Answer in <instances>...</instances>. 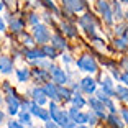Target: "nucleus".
<instances>
[{"label":"nucleus","mask_w":128,"mask_h":128,"mask_svg":"<svg viewBox=\"0 0 128 128\" xmlns=\"http://www.w3.org/2000/svg\"><path fill=\"white\" fill-rule=\"evenodd\" d=\"M49 74H51V79H53L58 86H64V84L69 82L68 72L64 71V69H59V68H56V66H51V68H49Z\"/></svg>","instance_id":"obj_3"},{"label":"nucleus","mask_w":128,"mask_h":128,"mask_svg":"<svg viewBox=\"0 0 128 128\" xmlns=\"http://www.w3.org/2000/svg\"><path fill=\"white\" fill-rule=\"evenodd\" d=\"M97 8H98L100 13H104V12L110 10V4L107 2V0H98V2H97Z\"/></svg>","instance_id":"obj_28"},{"label":"nucleus","mask_w":128,"mask_h":128,"mask_svg":"<svg viewBox=\"0 0 128 128\" xmlns=\"http://www.w3.org/2000/svg\"><path fill=\"white\" fill-rule=\"evenodd\" d=\"M76 128H89V126H84V125H79V126H77V125H76Z\"/></svg>","instance_id":"obj_44"},{"label":"nucleus","mask_w":128,"mask_h":128,"mask_svg":"<svg viewBox=\"0 0 128 128\" xmlns=\"http://www.w3.org/2000/svg\"><path fill=\"white\" fill-rule=\"evenodd\" d=\"M76 64H77V68H79L80 71H84V72H89V74L97 72V62H95V59L92 56H89V54L80 56L79 59L76 61Z\"/></svg>","instance_id":"obj_1"},{"label":"nucleus","mask_w":128,"mask_h":128,"mask_svg":"<svg viewBox=\"0 0 128 128\" xmlns=\"http://www.w3.org/2000/svg\"><path fill=\"white\" fill-rule=\"evenodd\" d=\"M112 76H113V79H120V74H118V71H112Z\"/></svg>","instance_id":"obj_41"},{"label":"nucleus","mask_w":128,"mask_h":128,"mask_svg":"<svg viewBox=\"0 0 128 128\" xmlns=\"http://www.w3.org/2000/svg\"><path fill=\"white\" fill-rule=\"evenodd\" d=\"M36 117L41 118L43 122H46V120H49V112H46L44 108H41V107H40V110H38V113H36Z\"/></svg>","instance_id":"obj_30"},{"label":"nucleus","mask_w":128,"mask_h":128,"mask_svg":"<svg viewBox=\"0 0 128 128\" xmlns=\"http://www.w3.org/2000/svg\"><path fill=\"white\" fill-rule=\"evenodd\" d=\"M122 115H123V122H126V123H128V108L122 110Z\"/></svg>","instance_id":"obj_39"},{"label":"nucleus","mask_w":128,"mask_h":128,"mask_svg":"<svg viewBox=\"0 0 128 128\" xmlns=\"http://www.w3.org/2000/svg\"><path fill=\"white\" fill-rule=\"evenodd\" d=\"M61 112H62V110H61L56 104H51V105H49V117H51V120H53V122H56V123L59 122Z\"/></svg>","instance_id":"obj_13"},{"label":"nucleus","mask_w":128,"mask_h":128,"mask_svg":"<svg viewBox=\"0 0 128 128\" xmlns=\"http://www.w3.org/2000/svg\"><path fill=\"white\" fill-rule=\"evenodd\" d=\"M62 61H64L66 64H69V62H72V58L69 56V54H64V56H62Z\"/></svg>","instance_id":"obj_38"},{"label":"nucleus","mask_w":128,"mask_h":128,"mask_svg":"<svg viewBox=\"0 0 128 128\" xmlns=\"http://www.w3.org/2000/svg\"><path fill=\"white\" fill-rule=\"evenodd\" d=\"M43 89H44L46 95H48V97H51L54 102H59V100H61L59 89H58V84H56V82H53V84H51V82H48L44 87H43Z\"/></svg>","instance_id":"obj_8"},{"label":"nucleus","mask_w":128,"mask_h":128,"mask_svg":"<svg viewBox=\"0 0 128 128\" xmlns=\"http://www.w3.org/2000/svg\"><path fill=\"white\" fill-rule=\"evenodd\" d=\"M8 128H25L22 122H16V120H10L8 122Z\"/></svg>","instance_id":"obj_31"},{"label":"nucleus","mask_w":128,"mask_h":128,"mask_svg":"<svg viewBox=\"0 0 128 128\" xmlns=\"http://www.w3.org/2000/svg\"><path fill=\"white\" fill-rule=\"evenodd\" d=\"M31 97H33V102H36L38 105H44L48 100V95H46L44 89H41V87H34L31 90Z\"/></svg>","instance_id":"obj_9"},{"label":"nucleus","mask_w":128,"mask_h":128,"mask_svg":"<svg viewBox=\"0 0 128 128\" xmlns=\"http://www.w3.org/2000/svg\"><path fill=\"white\" fill-rule=\"evenodd\" d=\"M33 36H34V41L40 43V44H46L51 40V33H49L48 26L40 25V23H36L33 26Z\"/></svg>","instance_id":"obj_2"},{"label":"nucleus","mask_w":128,"mask_h":128,"mask_svg":"<svg viewBox=\"0 0 128 128\" xmlns=\"http://www.w3.org/2000/svg\"><path fill=\"white\" fill-rule=\"evenodd\" d=\"M10 26H12V30L15 31V33H20V31L23 30V23L20 22V20L12 18V22H10Z\"/></svg>","instance_id":"obj_27"},{"label":"nucleus","mask_w":128,"mask_h":128,"mask_svg":"<svg viewBox=\"0 0 128 128\" xmlns=\"http://www.w3.org/2000/svg\"><path fill=\"white\" fill-rule=\"evenodd\" d=\"M80 89H82L86 94H94L97 90V82H95L92 77H84L80 80Z\"/></svg>","instance_id":"obj_10"},{"label":"nucleus","mask_w":128,"mask_h":128,"mask_svg":"<svg viewBox=\"0 0 128 128\" xmlns=\"http://www.w3.org/2000/svg\"><path fill=\"white\" fill-rule=\"evenodd\" d=\"M115 97H118L123 102H128V89L123 86H117L115 87Z\"/></svg>","instance_id":"obj_14"},{"label":"nucleus","mask_w":128,"mask_h":128,"mask_svg":"<svg viewBox=\"0 0 128 128\" xmlns=\"http://www.w3.org/2000/svg\"><path fill=\"white\" fill-rule=\"evenodd\" d=\"M5 2H10V5H12V2H13V0H5Z\"/></svg>","instance_id":"obj_47"},{"label":"nucleus","mask_w":128,"mask_h":128,"mask_svg":"<svg viewBox=\"0 0 128 128\" xmlns=\"http://www.w3.org/2000/svg\"><path fill=\"white\" fill-rule=\"evenodd\" d=\"M115 48L120 49V51H125V49H128V40H126V36L117 38V40H115Z\"/></svg>","instance_id":"obj_21"},{"label":"nucleus","mask_w":128,"mask_h":128,"mask_svg":"<svg viewBox=\"0 0 128 128\" xmlns=\"http://www.w3.org/2000/svg\"><path fill=\"white\" fill-rule=\"evenodd\" d=\"M0 31H5V22L2 16H0Z\"/></svg>","instance_id":"obj_40"},{"label":"nucleus","mask_w":128,"mask_h":128,"mask_svg":"<svg viewBox=\"0 0 128 128\" xmlns=\"http://www.w3.org/2000/svg\"><path fill=\"white\" fill-rule=\"evenodd\" d=\"M112 12H113V16H115L117 20L123 18V12H122V5H120V2H113Z\"/></svg>","instance_id":"obj_23"},{"label":"nucleus","mask_w":128,"mask_h":128,"mask_svg":"<svg viewBox=\"0 0 128 128\" xmlns=\"http://www.w3.org/2000/svg\"><path fill=\"white\" fill-rule=\"evenodd\" d=\"M30 23H31V25H36V23H40V16L34 15V13H33V15H30Z\"/></svg>","instance_id":"obj_35"},{"label":"nucleus","mask_w":128,"mask_h":128,"mask_svg":"<svg viewBox=\"0 0 128 128\" xmlns=\"http://www.w3.org/2000/svg\"><path fill=\"white\" fill-rule=\"evenodd\" d=\"M43 2H44V5H46L48 8H51V10H54V12H56V5H54V2H53V0H43Z\"/></svg>","instance_id":"obj_34"},{"label":"nucleus","mask_w":128,"mask_h":128,"mask_svg":"<svg viewBox=\"0 0 128 128\" xmlns=\"http://www.w3.org/2000/svg\"><path fill=\"white\" fill-rule=\"evenodd\" d=\"M20 122H22L23 125H26V126H31V113L28 112V110H23V112L20 113Z\"/></svg>","instance_id":"obj_22"},{"label":"nucleus","mask_w":128,"mask_h":128,"mask_svg":"<svg viewBox=\"0 0 128 128\" xmlns=\"http://www.w3.org/2000/svg\"><path fill=\"white\" fill-rule=\"evenodd\" d=\"M58 89H59V95H61V98L62 100H71V97H72V94H71V90L69 89H66V87H62V86H58Z\"/></svg>","instance_id":"obj_25"},{"label":"nucleus","mask_w":128,"mask_h":128,"mask_svg":"<svg viewBox=\"0 0 128 128\" xmlns=\"http://www.w3.org/2000/svg\"><path fill=\"white\" fill-rule=\"evenodd\" d=\"M61 30L68 34V36H71V38H76V36H77V30H76L72 25H69V23H61Z\"/></svg>","instance_id":"obj_18"},{"label":"nucleus","mask_w":128,"mask_h":128,"mask_svg":"<svg viewBox=\"0 0 128 128\" xmlns=\"http://www.w3.org/2000/svg\"><path fill=\"white\" fill-rule=\"evenodd\" d=\"M33 76L36 77L38 82H43V80H48L49 79V72H46V69H38V71H33Z\"/></svg>","instance_id":"obj_19"},{"label":"nucleus","mask_w":128,"mask_h":128,"mask_svg":"<svg viewBox=\"0 0 128 128\" xmlns=\"http://www.w3.org/2000/svg\"><path fill=\"white\" fill-rule=\"evenodd\" d=\"M79 23H80V26H82V28H84V30H86L89 34H94V33H95V28H97V25H95L94 15H90V13L84 15L82 18L79 20Z\"/></svg>","instance_id":"obj_4"},{"label":"nucleus","mask_w":128,"mask_h":128,"mask_svg":"<svg viewBox=\"0 0 128 128\" xmlns=\"http://www.w3.org/2000/svg\"><path fill=\"white\" fill-rule=\"evenodd\" d=\"M120 80L128 87V72H125V74H122V76H120Z\"/></svg>","instance_id":"obj_36"},{"label":"nucleus","mask_w":128,"mask_h":128,"mask_svg":"<svg viewBox=\"0 0 128 128\" xmlns=\"http://www.w3.org/2000/svg\"><path fill=\"white\" fill-rule=\"evenodd\" d=\"M125 15H126V18H128V13H125Z\"/></svg>","instance_id":"obj_48"},{"label":"nucleus","mask_w":128,"mask_h":128,"mask_svg":"<svg viewBox=\"0 0 128 128\" xmlns=\"http://www.w3.org/2000/svg\"><path fill=\"white\" fill-rule=\"evenodd\" d=\"M23 41H26L28 46L33 44V40H31V36H28V34H23Z\"/></svg>","instance_id":"obj_37"},{"label":"nucleus","mask_w":128,"mask_h":128,"mask_svg":"<svg viewBox=\"0 0 128 128\" xmlns=\"http://www.w3.org/2000/svg\"><path fill=\"white\" fill-rule=\"evenodd\" d=\"M120 2H123V4H128V0H120Z\"/></svg>","instance_id":"obj_46"},{"label":"nucleus","mask_w":128,"mask_h":128,"mask_svg":"<svg viewBox=\"0 0 128 128\" xmlns=\"http://www.w3.org/2000/svg\"><path fill=\"white\" fill-rule=\"evenodd\" d=\"M2 104H4V98H2V97H0V105H2Z\"/></svg>","instance_id":"obj_45"},{"label":"nucleus","mask_w":128,"mask_h":128,"mask_svg":"<svg viewBox=\"0 0 128 128\" xmlns=\"http://www.w3.org/2000/svg\"><path fill=\"white\" fill-rule=\"evenodd\" d=\"M43 54H44V58H49V59H54L56 58V48L54 46H43Z\"/></svg>","instance_id":"obj_24"},{"label":"nucleus","mask_w":128,"mask_h":128,"mask_svg":"<svg viewBox=\"0 0 128 128\" xmlns=\"http://www.w3.org/2000/svg\"><path fill=\"white\" fill-rule=\"evenodd\" d=\"M7 104H8V113H10L12 117L16 115V113H18V108H20V102H18V98L12 94V92L8 94V97H7Z\"/></svg>","instance_id":"obj_11"},{"label":"nucleus","mask_w":128,"mask_h":128,"mask_svg":"<svg viewBox=\"0 0 128 128\" xmlns=\"http://www.w3.org/2000/svg\"><path fill=\"white\" fill-rule=\"evenodd\" d=\"M68 113H69V118H71L76 125H84V123H87V113H82L79 108L72 107V108H69Z\"/></svg>","instance_id":"obj_5"},{"label":"nucleus","mask_w":128,"mask_h":128,"mask_svg":"<svg viewBox=\"0 0 128 128\" xmlns=\"http://www.w3.org/2000/svg\"><path fill=\"white\" fill-rule=\"evenodd\" d=\"M89 105H90V108L94 110L95 113H97V117H98V118H107L105 112H104V104H102L100 98L90 97V98H89Z\"/></svg>","instance_id":"obj_6"},{"label":"nucleus","mask_w":128,"mask_h":128,"mask_svg":"<svg viewBox=\"0 0 128 128\" xmlns=\"http://www.w3.org/2000/svg\"><path fill=\"white\" fill-rule=\"evenodd\" d=\"M36 64L40 66V68H46V69H49V68H51V62H48V61H44L43 58H41L40 61H36Z\"/></svg>","instance_id":"obj_32"},{"label":"nucleus","mask_w":128,"mask_h":128,"mask_svg":"<svg viewBox=\"0 0 128 128\" xmlns=\"http://www.w3.org/2000/svg\"><path fill=\"white\" fill-rule=\"evenodd\" d=\"M26 58L28 59H41V58H44V54H43V49H26Z\"/></svg>","instance_id":"obj_17"},{"label":"nucleus","mask_w":128,"mask_h":128,"mask_svg":"<svg viewBox=\"0 0 128 128\" xmlns=\"http://www.w3.org/2000/svg\"><path fill=\"white\" fill-rule=\"evenodd\" d=\"M4 120H5V115H4V112L0 110V123H4Z\"/></svg>","instance_id":"obj_42"},{"label":"nucleus","mask_w":128,"mask_h":128,"mask_svg":"<svg viewBox=\"0 0 128 128\" xmlns=\"http://www.w3.org/2000/svg\"><path fill=\"white\" fill-rule=\"evenodd\" d=\"M59 125L56 123V122H53V120H46L44 122V128H58Z\"/></svg>","instance_id":"obj_33"},{"label":"nucleus","mask_w":128,"mask_h":128,"mask_svg":"<svg viewBox=\"0 0 128 128\" xmlns=\"http://www.w3.org/2000/svg\"><path fill=\"white\" fill-rule=\"evenodd\" d=\"M108 122H110V125L112 126H117V128H123V123H122V120L117 117V113H112L108 117Z\"/></svg>","instance_id":"obj_26"},{"label":"nucleus","mask_w":128,"mask_h":128,"mask_svg":"<svg viewBox=\"0 0 128 128\" xmlns=\"http://www.w3.org/2000/svg\"><path fill=\"white\" fill-rule=\"evenodd\" d=\"M71 102L76 108H84V105H86V100H84V97L80 94H72Z\"/></svg>","instance_id":"obj_15"},{"label":"nucleus","mask_w":128,"mask_h":128,"mask_svg":"<svg viewBox=\"0 0 128 128\" xmlns=\"http://www.w3.org/2000/svg\"><path fill=\"white\" fill-rule=\"evenodd\" d=\"M12 71H13V61L8 56H0V72L12 74Z\"/></svg>","instance_id":"obj_12"},{"label":"nucleus","mask_w":128,"mask_h":128,"mask_svg":"<svg viewBox=\"0 0 128 128\" xmlns=\"http://www.w3.org/2000/svg\"><path fill=\"white\" fill-rule=\"evenodd\" d=\"M51 41H53V46L56 49H66V41H64L61 36H58V34H54V36H51Z\"/></svg>","instance_id":"obj_20"},{"label":"nucleus","mask_w":128,"mask_h":128,"mask_svg":"<svg viewBox=\"0 0 128 128\" xmlns=\"http://www.w3.org/2000/svg\"><path fill=\"white\" fill-rule=\"evenodd\" d=\"M4 10V2H2V0H0V12Z\"/></svg>","instance_id":"obj_43"},{"label":"nucleus","mask_w":128,"mask_h":128,"mask_svg":"<svg viewBox=\"0 0 128 128\" xmlns=\"http://www.w3.org/2000/svg\"><path fill=\"white\" fill-rule=\"evenodd\" d=\"M62 4H64V7L68 8L69 12H72V13L82 12L84 7H86L84 0H62Z\"/></svg>","instance_id":"obj_7"},{"label":"nucleus","mask_w":128,"mask_h":128,"mask_svg":"<svg viewBox=\"0 0 128 128\" xmlns=\"http://www.w3.org/2000/svg\"><path fill=\"white\" fill-rule=\"evenodd\" d=\"M87 123H90V125H95V123H97V113H95L94 110L87 112Z\"/></svg>","instance_id":"obj_29"},{"label":"nucleus","mask_w":128,"mask_h":128,"mask_svg":"<svg viewBox=\"0 0 128 128\" xmlns=\"http://www.w3.org/2000/svg\"><path fill=\"white\" fill-rule=\"evenodd\" d=\"M30 69L28 68H22V69H16V77H18L20 82H26L30 79Z\"/></svg>","instance_id":"obj_16"}]
</instances>
